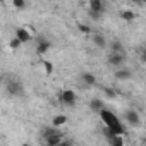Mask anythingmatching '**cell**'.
Wrapping results in <instances>:
<instances>
[{"label":"cell","mask_w":146,"mask_h":146,"mask_svg":"<svg viewBox=\"0 0 146 146\" xmlns=\"http://www.w3.org/2000/svg\"><path fill=\"white\" fill-rule=\"evenodd\" d=\"M21 45H23V43H21V41L16 38V36H12V38H11V41H9V46H11V50H17Z\"/></svg>","instance_id":"19"},{"label":"cell","mask_w":146,"mask_h":146,"mask_svg":"<svg viewBox=\"0 0 146 146\" xmlns=\"http://www.w3.org/2000/svg\"><path fill=\"white\" fill-rule=\"evenodd\" d=\"M90 11L98 12V14H103V12H105V4H103V0H90Z\"/></svg>","instance_id":"10"},{"label":"cell","mask_w":146,"mask_h":146,"mask_svg":"<svg viewBox=\"0 0 146 146\" xmlns=\"http://www.w3.org/2000/svg\"><path fill=\"white\" fill-rule=\"evenodd\" d=\"M5 88H7V93L11 96H23L24 95V86L19 79H9Z\"/></svg>","instance_id":"2"},{"label":"cell","mask_w":146,"mask_h":146,"mask_svg":"<svg viewBox=\"0 0 146 146\" xmlns=\"http://www.w3.org/2000/svg\"><path fill=\"white\" fill-rule=\"evenodd\" d=\"M110 52H124V45H122V41L113 40V41L110 43Z\"/></svg>","instance_id":"17"},{"label":"cell","mask_w":146,"mask_h":146,"mask_svg":"<svg viewBox=\"0 0 146 146\" xmlns=\"http://www.w3.org/2000/svg\"><path fill=\"white\" fill-rule=\"evenodd\" d=\"M14 36H16V38H17V40L21 41V43H26V41H29V40L33 38V36H31V33H29V31H28L26 28H17V29H16V35H14Z\"/></svg>","instance_id":"9"},{"label":"cell","mask_w":146,"mask_h":146,"mask_svg":"<svg viewBox=\"0 0 146 146\" xmlns=\"http://www.w3.org/2000/svg\"><path fill=\"white\" fill-rule=\"evenodd\" d=\"M120 17H122L125 23H132V21L136 19V14H134L132 11H122V12H120Z\"/></svg>","instance_id":"16"},{"label":"cell","mask_w":146,"mask_h":146,"mask_svg":"<svg viewBox=\"0 0 146 146\" xmlns=\"http://www.w3.org/2000/svg\"><path fill=\"white\" fill-rule=\"evenodd\" d=\"M108 143L110 146H124V137L122 134H108Z\"/></svg>","instance_id":"12"},{"label":"cell","mask_w":146,"mask_h":146,"mask_svg":"<svg viewBox=\"0 0 146 146\" xmlns=\"http://www.w3.org/2000/svg\"><path fill=\"white\" fill-rule=\"evenodd\" d=\"M88 14H90V17H91V19H95V21L102 19V16H103V14H98V12H93V11H90Z\"/></svg>","instance_id":"22"},{"label":"cell","mask_w":146,"mask_h":146,"mask_svg":"<svg viewBox=\"0 0 146 146\" xmlns=\"http://www.w3.org/2000/svg\"><path fill=\"white\" fill-rule=\"evenodd\" d=\"M81 81L86 86H95L96 84V78H95V74H91V72H83V74H81Z\"/></svg>","instance_id":"13"},{"label":"cell","mask_w":146,"mask_h":146,"mask_svg":"<svg viewBox=\"0 0 146 146\" xmlns=\"http://www.w3.org/2000/svg\"><path fill=\"white\" fill-rule=\"evenodd\" d=\"M132 2H134V4H137V5H143L146 0H132Z\"/></svg>","instance_id":"24"},{"label":"cell","mask_w":146,"mask_h":146,"mask_svg":"<svg viewBox=\"0 0 146 146\" xmlns=\"http://www.w3.org/2000/svg\"><path fill=\"white\" fill-rule=\"evenodd\" d=\"M103 91H105V95H107V96H108V98H112V100H113V98H115V96H117V93H115V91H113V90H112V88H105V90H103Z\"/></svg>","instance_id":"21"},{"label":"cell","mask_w":146,"mask_h":146,"mask_svg":"<svg viewBox=\"0 0 146 146\" xmlns=\"http://www.w3.org/2000/svg\"><path fill=\"white\" fill-rule=\"evenodd\" d=\"M124 119H125V122H127L129 125H132V127H137V125H141V115H139V112H137V110H134V108H129V110H125V113H124Z\"/></svg>","instance_id":"5"},{"label":"cell","mask_w":146,"mask_h":146,"mask_svg":"<svg viewBox=\"0 0 146 146\" xmlns=\"http://www.w3.org/2000/svg\"><path fill=\"white\" fill-rule=\"evenodd\" d=\"M58 100H60V103L65 105V107H74L78 96H76V93L72 91V90H64V91L58 95Z\"/></svg>","instance_id":"3"},{"label":"cell","mask_w":146,"mask_h":146,"mask_svg":"<svg viewBox=\"0 0 146 146\" xmlns=\"http://www.w3.org/2000/svg\"><path fill=\"white\" fill-rule=\"evenodd\" d=\"M12 5L17 9V11H23L26 7V0H12Z\"/></svg>","instance_id":"20"},{"label":"cell","mask_w":146,"mask_h":146,"mask_svg":"<svg viewBox=\"0 0 146 146\" xmlns=\"http://www.w3.org/2000/svg\"><path fill=\"white\" fill-rule=\"evenodd\" d=\"M50 48H52V43L46 38H43V36H38L36 38V53L38 55H45Z\"/></svg>","instance_id":"6"},{"label":"cell","mask_w":146,"mask_h":146,"mask_svg":"<svg viewBox=\"0 0 146 146\" xmlns=\"http://www.w3.org/2000/svg\"><path fill=\"white\" fill-rule=\"evenodd\" d=\"M43 69H45V74H52L53 72V64L50 62V60H43Z\"/></svg>","instance_id":"18"},{"label":"cell","mask_w":146,"mask_h":146,"mask_svg":"<svg viewBox=\"0 0 146 146\" xmlns=\"http://www.w3.org/2000/svg\"><path fill=\"white\" fill-rule=\"evenodd\" d=\"M100 117H102V120H103V124H105V136H108V134H124L125 132V127H124V124L120 122V119L113 113V112H110V110H107V108H102L100 110Z\"/></svg>","instance_id":"1"},{"label":"cell","mask_w":146,"mask_h":146,"mask_svg":"<svg viewBox=\"0 0 146 146\" xmlns=\"http://www.w3.org/2000/svg\"><path fill=\"white\" fill-rule=\"evenodd\" d=\"M90 108L100 112L102 108H105V103H103V100H100V98H93V100L90 102Z\"/></svg>","instance_id":"14"},{"label":"cell","mask_w":146,"mask_h":146,"mask_svg":"<svg viewBox=\"0 0 146 146\" xmlns=\"http://www.w3.org/2000/svg\"><path fill=\"white\" fill-rule=\"evenodd\" d=\"M125 64V53L124 52H110L108 55V65L112 67H122Z\"/></svg>","instance_id":"4"},{"label":"cell","mask_w":146,"mask_h":146,"mask_svg":"<svg viewBox=\"0 0 146 146\" xmlns=\"http://www.w3.org/2000/svg\"><path fill=\"white\" fill-rule=\"evenodd\" d=\"M62 141H64V132H62V131H60V132H55V134H50L48 137H45V143H46L48 146L62 144Z\"/></svg>","instance_id":"7"},{"label":"cell","mask_w":146,"mask_h":146,"mask_svg":"<svg viewBox=\"0 0 146 146\" xmlns=\"http://www.w3.org/2000/svg\"><path fill=\"white\" fill-rule=\"evenodd\" d=\"M79 29H81L83 33H86V35H91V28H88V26H84V24H79Z\"/></svg>","instance_id":"23"},{"label":"cell","mask_w":146,"mask_h":146,"mask_svg":"<svg viewBox=\"0 0 146 146\" xmlns=\"http://www.w3.org/2000/svg\"><path fill=\"white\" fill-rule=\"evenodd\" d=\"M65 122H67V117H65V115H55L53 120H52V125L62 127V125H65Z\"/></svg>","instance_id":"15"},{"label":"cell","mask_w":146,"mask_h":146,"mask_svg":"<svg viewBox=\"0 0 146 146\" xmlns=\"http://www.w3.org/2000/svg\"><path fill=\"white\" fill-rule=\"evenodd\" d=\"M91 40H93V43H95L98 48H102V50H105V48L108 46V41H107V38H105L103 35H98V33H96V35L91 36Z\"/></svg>","instance_id":"11"},{"label":"cell","mask_w":146,"mask_h":146,"mask_svg":"<svg viewBox=\"0 0 146 146\" xmlns=\"http://www.w3.org/2000/svg\"><path fill=\"white\" fill-rule=\"evenodd\" d=\"M115 78H117L119 81H127V79L132 78V72H131V69H124V65H122V67H117Z\"/></svg>","instance_id":"8"}]
</instances>
